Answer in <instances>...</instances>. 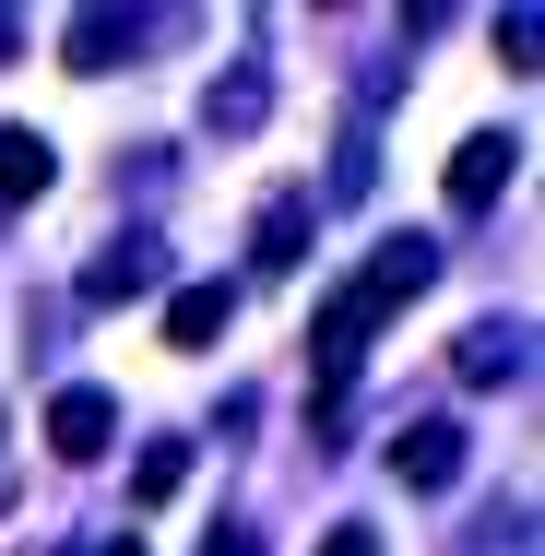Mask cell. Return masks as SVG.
Masks as SVG:
<instances>
[{
  "label": "cell",
  "instance_id": "obj_9",
  "mask_svg": "<svg viewBox=\"0 0 545 556\" xmlns=\"http://www.w3.org/2000/svg\"><path fill=\"white\" fill-rule=\"evenodd\" d=\"M522 320H474V332H462V379H474V391H498V379H522Z\"/></svg>",
  "mask_w": 545,
  "mask_h": 556
},
{
  "label": "cell",
  "instance_id": "obj_13",
  "mask_svg": "<svg viewBox=\"0 0 545 556\" xmlns=\"http://www.w3.org/2000/svg\"><path fill=\"white\" fill-rule=\"evenodd\" d=\"M498 60H510V72H534V60H545V24H534V12H510V24H498Z\"/></svg>",
  "mask_w": 545,
  "mask_h": 556
},
{
  "label": "cell",
  "instance_id": "obj_1",
  "mask_svg": "<svg viewBox=\"0 0 545 556\" xmlns=\"http://www.w3.org/2000/svg\"><path fill=\"white\" fill-rule=\"evenodd\" d=\"M428 285H438V237H380V249H368V273L321 296V320H309V367H321V415L344 403V379H356L368 332H380V320H392L404 296H428Z\"/></svg>",
  "mask_w": 545,
  "mask_h": 556
},
{
  "label": "cell",
  "instance_id": "obj_8",
  "mask_svg": "<svg viewBox=\"0 0 545 556\" xmlns=\"http://www.w3.org/2000/svg\"><path fill=\"white\" fill-rule=\"evenodd\" d=\"M225 320H237V296H225V285H178V296H166V343H178V355L225 343Z\"/></svg>",
  "mask_w": 545,
  "mask_h": 556
},
{
  "label": "cell",
  "instance_id": "obj_4",
  "mask_svg": "<svg viewBox=\"0 0 545 556\" xmlns=\"http://www.w3.org/2000/svg\"><path fill=\"white\" fill-rule=\"evenodd\" d=\"M154 273H166V249H154V237L131 225V237H108V249H96L84 296H96V308H131V296H154Z\"/></svg>",
  "mask_w": 545,
  "mask_h": 556
},
{
  "label": "cell",
  "instance_id": "obj_14",
  "mask_svg": "<svg viewBox=\"0 0 545 556\" xmlns=\"http://www.w3.org/2000/svg\"><path fill=\"white\" fill-rule=\"evenodd\" d=\"M321 556H380V533H368V521H332V533H321Z\"/></svg>",
  "mask_w": 545,
  "mask_h": 556
},
{
  "label": "cell",
  "instance_id": "obj_15",
  "mask_svg": "<svg viewBox=\"0 0 545 556\" xmlns=\"http://www.w3.org/2000/svg\"><path fill=\"white\" fill-rule=\"evenodd\" d=\"M202 556H261V533H249V521H214V533H202Z\"/></svg>",
  "mask_w": 545,
  "mask_h": 556
},
{
  "label": "cell",
  "instance_id": "obj_7",
  "mask_svg": "<svg viewBox=\"0 0 545 556\" xmlns=\"http://www.w3.org/2000/svg\"><path fill=\"white\" fill-rule=\"evenodd\" d=\"M131 48H143V12H72V36H60L72 72H108V60H131Z\"/></svg>",
  "mask_w": 545,
  "mask_h": 556
},
{
  "label": "cell",
  "instance_id": "obj_11",
  "mask_svg": "<svg viewBox=\"0 0 545 556\" xmlns=\"http://www.w3.org/2000/svg\"><path fill=\"white\" fill-rule=\"evenodd\" d=\"M297 249H309V202H297V190H285V202H273V214L249 225V261H261V273H297Z\"/></svg>",
  "mask_w": 545,
  "mask_h": 556
},
{
  "label": "cell",
  "instance_id": "obj_3",
  "mask_svg": "<svg viewBox=\"0 0 545 556\" xmlns=\"http://www.w3.org/2000/svg\"><path fill=\"white\" fill-rule=\"evenodd\" d=\"M392 473H404L416 497H450V485H462V427H450V415L404 427V439H392Z\"/></svg>",
  "mask_w": 545,
  "mask_h": 556
},
{
  "label": "cell",
  "instance_id": "obj_12",
  "mask_svg": "<svg viewBox=\"0 0 545 556\" xmlns=\"http://www.w3.org/2000/svg\"><path fill=\"white\" fill-rule=\"evenodd\" d=\"M178 485H190V450H178V439H154V450H143V473H131V497L154 509V497H178Z\"/></svg>",
  "mask_w": 545,
  "mask_h": 556
},
{
  "label": "cell",
  "instance_id": "obj_17",
  "mask_svg": "<svg viewBox=\"0 0 545 556\" xmlns=\"http://www.w3.org/2000/svg\"><path fill=\"white\" fill-rule=\"evenodd\" d=\"M12 48H24V24H12V12H0V60H12Z\"/></svg>",
  "mask_w": 545,
  "mask_h": 556
},
{
  "label": "cell",
  "instance_id": "obj_10",
  "mask_svg": "<svg viewBox=\"0 0 545 556\" xmlns=\"http://www.w3.org/2000/svg\"><path fill=\"white\" fill-rule=\"evenodd\" d=\"M60 178V154H48V130H0V202H36Z\"/></svg>",
  "mask_w": 545,
  "mask_h": 556
},
{
  "label": "cell",
  "instance_id": "obj_5",
  "mask_svg": "<svg viewBox=\"0 0 545 556\" xmlns=\"http://www.w3.org/2000/svg\"><path fill=\"white\" fill-rule=\"evenodd\" d=\"M510 166H522V142H510V130H474V142L450 154V214H486V202L510 190Z\"/></svg>",
  "mask_w": 545,
  "mask_h": 556
},
{
  "label": "cell",
  "instance_id": "obj_2",
  "mask_svg": "<svg viewBox=\"0 0 545 556\" xmlns=\"http://www.w3.org/2000/svg\"><path fill=\"white\" fill-rule=\"evenodd\" d=\"M108 439H119V403L96 391V379L48 391V450H60V462H108Z\"/></svg>",
  "mask_w": 545,
  "mask_h": 556
},
{
  "label": "cell",
  "instance_id": "obj_6",
  "mask_svg": "<svg viewBox=\"0 0 545 556\" xmlns=\"http://www.w3.org/2000/svg\"><path fill=\"white\" fill-rule=\"evenodd\" d=\"M261 118H273V72H261V60H237V72L214 84V96H202V130H225V142H249Z\"/></svg>",
  "mask_w": 545,
  "mask_h": 556
},
{
  "label": "cell",
  "instance_id": "obj_16",
  "mask_svg": "<svg viewBox=\"0 0 545 556\" xmlns=\"http://www.w3.org/2000/svg\"><path fill=\"white\" fill-rule=\"evenodd\" d=\"M84 556H143V545H131V533H108V545H84Z\"/></svg>",
  "mask_w": 545,
  "mask_h": 556
}]
</instances>
